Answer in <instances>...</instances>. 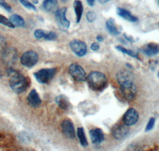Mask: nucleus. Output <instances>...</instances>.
I'll list each match as a JSON object with an SVG mask.
<instances>
[{"instance_id":"obj_1","label":"nucleus","mask_w":159,"mask_h":151,"mask_svg":"<svg viewBox=\"0 0 159 151\" xmlns=\"http://www.w3.org/2000/svg\"><path fill=\"white\" fill-rule=\"evenodd\" d=\"M8 74L10 75V86L11 89L16 93L20 94L25 92L30 85V81L28 78L24 76L22 74L13 70L10 68L8 71Z\"/></svg>"},{"instance_id":"obj_2","label":"nucleus","mask_w":159,"mask_h":151,"mask_svg":"<svg viewBox=\"0 0 159 151\" xmlns=\"http://www.w3.org/2000/svg\"><path fill=\"white\" fill-rule=\"evenodd\" d=\"M89 87L92 90L101 92L107 85V76L103 72L95 71L89 74L86 78Z\"/></svg>"},{"instance_id":"obj_3","label":"nucleus","mask_w":159,"mask_h":151,"mask_svg":"<svg viewBox=\"0 0 159 151\" xmlns=\"http://www.w3.org/2000/svg\"><path fill=\"white\" fill-rule=\"evenodd\" d=\"M56 71L57 69L54 68H43V69H41L38 72H34V76L38 83L45 85V84H49V81L53 78L54 75L56 74Z\"/></svg>"},{"instance_id":"obj_4","label":"nucleus","mask_w":159,"mask_h":151,"mask_svg":"<svg viewBox=\"0 0 159 151\" xmlns=\"http://www.w3.org/2000/svg\"><path fill=\"white\" fill-rule=\"evenodd\" d=\"M66 12H67L66 7L59 8L55 11V17L57 25H59L60 29L64 31L68 30L70 26V22L66 18Z\"/></svg>"},{"instance_id":"obj_5","label":"nucleus","mask_w":159,"mask_h":151,"mask_svg":"<svg viewBox=\"0 0 159 151\" xmlns=\"http://www.w3.org/2000/svg\"><path fill=\"white\" fill-rule=\"evenodd\" d=\"M117 82L121 88L134 85V76L128 70H120L116 74Z\"/></svg>"},{"instance_id":"obj_6","label":"nucleus","mask_w":159,"mask_h":151,"mask_svg":"<svg viewBox=\"0 0 159 151\" xmlns=\"http://www.w3.org/2000/svg\"><path fill=\"white\" fill-rule=\"evenodd\" d=\"M38 59H39L38 54L35 51H26L21 57V63L23 66L30 68L38 63Z\"/></svg>"},{"instance_id":"obj_7","label":"nucleus","mask_w":159,"mask_h":151,"mask_svg":"<svg viewBox=\"0 0 159 151\" xmlns=\"http://www.w3.org/2000/svg\"><path fill=\"white\" fill-rule=\"evenodd\" d=\"M69 71L72 77L75 80L78 81V82H83V81L86 80V78H87L86 72H85L84 69L78 64H72L69 66Z\"/></svg>"},{"instance_id":"obj_8","label":"nucleus","mask_w":159,"mask_h":151,"mask_svg":"<svg viewBox=\"0 0 159 151\" xmlns=\"http://www.w3.org/2000/svg\"><path fill=\"white\" fill-rule=\"evenodd\" d=\"M71 49L78 57H84L88 52L87 45L84 42L78 39L72 40L69 44Z\"/></svg>"},{"instance_id":"obj_9","label":"nucleus","mask_w":159,"mask_h":151,"mask_svg":"<svg viewBox=\"0 0 159 151\" xmlns=\"http://www.w3.org/2000/svg\"><path fill=\"white\" fill-rule=\"evenodd\" d=\"M18 58V51L15 48H6L2 52V60L6 65L15 64Z\"/></svg>"},{"instance_id":"obj_10","label":"nucleus","mask_w":159,"mask_h":151,"mask_svg":"<svg viewBox=\"0 0 159 151\" xmlns=\"http://www.w3.org/2000/svg\"><path fill=\"white\" fill-rule=\"evenodd\" d=\"M139 119V115L137 111L134 108H129L123 115V121L125 125L130 126L136 124Z\"/></svg>"},{"instance_id":"obj_11","label":"nucleus","mask_w":159,"mask_h":151,"mask_svg":"<svg viewBox=\"0 0 159 151\" xmlns=\"http://www.w3.org/2000/svg\"><path fill=\"white\" fill-rule=\"evenodd\" d=\"M61 130L63 135L66 138L70 139H75L76 137V131H75L74 125L72 121L69 119H65L61 123Z\"/></svg>"},{"instance_id":"obj_12","label":"nucleus","mask_w":159,"mask_h":151,"mask_svg":"<svg viewBox=\"0 0 159 151\" xmlns=\"http://www.w3.org/2000/svg\"><path fill=\"white\" fill-rule=\"evenodd\" d=\"M130 130L127 125H118L112 130V135L116 140H122L128 135Z\"/></svg>"},{"instance_id":"obj_13","label":"nucleus","mask_w":159,"mask_h":151,"mask_svg":"<svg viewBox=\"0 0 159 151\" xmlns=\"http://www.w3.org/2000/svg\"><path fill=\"white\" fill-rule=\"evenodd\" d=\"M89 135H90L92 143L96 144V145L101 143L104 141V134H103V130L99 128H95V129L91 130L89 131Z\"/></svg>"},{"instance_id":"obj_14","label":"nucleus","mask_w":159,"mask_h":151,"mask_svg":"<svg viewBox=\"0 0 159 151\" xmlns=\"http://www.w3.org/2000/svg\"><path fill=\"white\" fill-rule=\"evenodd\" d=\"M27 101L28 103L33 108H38L42 104V99L35 89L30 91L27 96Z\"/></svg>"},{"instance_id":"obj_15","label":"nucleus","mask_w":159,"mask_h":151,"mask_svg":"<svg viewBox=\"0 0 159 151\" xmlns=\"http://www.w3.org/2000/svg\"><path fill=\"white\" fill-rule=\"evenodd\" d=\"M121 92L123 95L127 100L130 101L134 99L137 94V88L134 85H132L128 87H123L121 88Z\"/></svg>"},{"instance_id":"obj_16","label":"nucleus","mask_w":159,"mask_h":151,"mask_svg":"<svg viewBox=\"0 0 159 151\" xmlns=\"http://www.w3.org/2000/svg\"><path fill=\"white\" fill-rule=\"evenodd\" d=\"M116 11H117L118 15L123 18V19L127 20V21L131 22H136L138 21L137 17L132 15L131 13L127 11V10H125L121 7H118Z\"/></svg>"},{"instance_id":"obj_17","label":"nucleus","mask_w":159,"mask_h":151,"mask_svg":"<svg viewBox=\"0 0 159 151\" xmlns=\"http://www.w3.org/2000/svg\"><path fill=\"white\" fill-rule=\"evenodd\" d=\"M143 52L147 56H155V55L159 53V45L153 43L148 44V45H147L143 48Z\"/></svg>"},{"instance_id":"obj_18","label":"nucleus","mask_w":159,"mask_h":151,"mask_svg":"<svg viewBox=\"0 0 159 151\" xmlns=\"http://www.w3.org/2000/svg\"><path fill=\"white\" fill-rule=\"evenodd\" d=\"M73 8L76 13V22H80L82 18V15L84 13V7L82 2L80 0H75L73 2Z\"/></svg>"},{"instance_id":"obj_19","label":"nucleus","mask_w":159,"mask_h":151,"mask_svg":"<svg viewBox=\"0 0 159 151\" xmlns=\"http://www.w3.org/2000/svg\"><path fill=\"white\" fill-rule=\"evenodd\" d=\"M55 101H56L57 104L58 105V107L61 109L65 110V111L69 109V101L67 98L65 97V95H58L55 99Z\"/></svg>"},{"instance_id":"obj_20","label":"nucleus","mask_w":159,"mask_h":151,"mask_svg":"<svg viewBox=\"0 0 159 151\" xmlns=\"http://www.w3.org/2000/svg\"><path fill=\"white\" fill-rule=\"evenodd\" d=\"M10 21L13 24L14 26L17 27H25V20L23 19L22 17H21L18 15H13L10 18Z\"/></svg>"},{"instance_id":"obj_21","label":"nucleus","mask_w":159,"mask_h":151,"mask_svg":"<svg viewBox=\"0 0 159 151\" xmlns=\"http://www.w3.org/2000/svg\"><path fill=\"white\" fill-rule=\"evenodd\" d=\"M42 6L46 11L52 12L57 7V0H43Z\"/></svg>"},{"instance_id":"obj_22","label":"nucleus","mask_w":159,"mask_h":151,"mask_svg":"<svg viewBox=\"0 0 159 151\" xmlns=\"http://www.w3.org/2000/svg\"><path fill=\"white\" fill-rule=\"evenodd\" d=\"M106 27H107V29L109 31V33L111 34L112 35H116H116H119L120 34L119 30H118L117 26H116L114 19L110 18V19L107 20V22H106Z\"/></svg>"},{"instance_id":"obj_23","label":"nucleus","mask_w":159,"mask_h":151,"mask_svg":"<svg viewBox=\"0 0 159 151\" xmlns=\"http://www.w3.org/2000/svg\"><path fill=\"white\" fill-rule=\"evenodd\" d=\"M77 136L79 138V140L80 144H81L83 146H87L89 145V142L87 141V138L85 136L84 130V128L79 127L77 129Z\"/></svg>"},{"instance_id":"obj_24","label":"nucleus","mask_w":159,"mask_h":151,"mask_svg":"<svg viewBox=\"0 0 159 151\" xmlns=\"http://www.w3.org/2000/svg\"><path fill=\"white\" fill-rule=\"evenodd\" d=\"M116 49H118V50H119V52L127 54V55H128V56L132 57L137 58V59H139V54H138L137 53L134 52V51H132V50H130V49H126V48H124V47L121 46V45H118V46H116Z\"/></svg>"},{"instance_id":"obj_25","label":"nucleus","mask_w":159,"mask_h":151,"mask_svg":"<svg viewBox=\"0 0 159 151\" xmlns=\"http://www.w3.org/2000/svg\"><path fill=\"white\" fill-rule=\"evenodd\" d=\"M21 4H22L23 7H25V8H27V9L30 10H33V11H37L36 7H35V6L29 1V0H19Z\"/></svg>"},{"instance_id":"obj_26","label":"nucleus","mask_w":159,"mask_h":151,"mask_svg":"<svg viewBox=\"0 0 159 151\" xmlns=\"http://www.w3.org/2000/svg\"><path fill=\"white\" fill-rule=\"evenodd\" d=\"M0 24L6 25V26L7 27H10V28H14L15 27L11 22L10 19H8V18H7L5 16H3L2 15H0Z\"/></svg>"},{"instance_id":"obj_27","label":"nucleus","mask_w":159,"mask_h":151,"mask_svg":"<svg viewBox=\"0 0 159 151\" xmlns=\"http://www.w3.org/2000/svg\"><path fill=\"white\" fill-rule=\"evenodd\" d=\"M34 37L36 39H42V38H44L45 39V35H46V32H45V30H41V29H38V30H36L34 31Z\"/></svg>"},{"instance_id":"obj_28","label":"nucleus","mask_w":159,"mask_h":151,"mask_svg":"<svg viewBox=\"0 0 159 151\" xmlns=\"http://www.w3.org/2000/svg\"><path fill=\"white\" fill-rule=\"evenodd\" d=\"M154 124H155V119L154 118H150L147 126H146V131H150V130H151L154 128Z\"/></svg>"},{"instance_id":"obj_29","label":"nucleus","mask_w":159,"mask_h":151,"mask_svg":"<svg viewBox=\"0 0 159 151\" xmlns=\"http://www.w3.org/2000/svg\"><path fill=\"white\" fill-rule=\"evenodd\" d=\"M86 18H87L89 22H94L95 20L96 19V13L93 12V11H89V12H88L87 15H86Z\"/></svg>"},{"instance_id":"obj_30","label":"nucleus","mask_w":159,"mask_h":151,"mask_svg":"<svg viewBox=\"0 0 159 151\" xmlns=\"http://www.w3.org/2000/svg\"><path fill=\"white\" fill-rule=\"evenodd\" d=\"M57 38V34L53 32L46 33V35L45 37V39L47 41H53Z\"/></svg>"},{"instance_id":"obj_31","label":"nucleus","mask_w":159,"mask_h":151,"mask_svg":"<svg viewBox=\"0 0 159 151\" xmlns=\"http://www.w3.org/2000/svg\"><path fill=\"white\" fill-rule=\"evenodd\" d=\"M0 7H2V8L6 10V11H7L8 12H11V6L7 3V2L4 1V0H0Z\"/></svg>"},{"instance_id":"obj_32","label":"nucleus","mask_w":159,"mask_h":151,"mask_svg":"<svg viewBox=\"0 0 159 151\" xmlns=\"http://www.w3.org/2000/svg\"><path fill=\"white\" fill-rule=\"evenodd\" d=\"M6 45H7V42L5 38L0 36V52H2L6 49Z\"/></svg>"},{"instance_id":"obj_33","label":"nucleus","mask_w":159,"mask_h":151,"mask_svg":"<svg viewBox=\"0 0 159 151\" xmlns=\"http://www.w3.org/2000/svg\"><path fill=\"white\" fill-rule=\"evenodd\" d=\"M91 49L93 51H98L99 49V44L96 43V42H95V43L92 44V45H91Z\"/></svg>"},{"instance_id":"obj_34","label":"nucleus","mask_w":159,"mask_h":151,"mask_svg":"<svg viewBox=\"0 0 159 151\" xmlns=\"http://www.w3.org/2000/svg\"><path fill=\"white\" fill-rule=\"evenodd\" d=\"M87 2L90 7H93L96 3V0H87Z\"/></svg>"},{"instance_id":"obj_35","label":"nucleus","mask_w":159,"mask_h":151,"mask_svg":"<svg viewBox=\"0 0 159 151\" xmlns=\"http://www.w3.org/2000/svg\"><path fill=\"white\" fill-rule=\"evenodd\" d=\"M111 0H98V2H99V3L101 4H104V3H107V2H110Z\"/></svg>"},{"instance_id":"obj_36","label":"nucleus","mask_w":159,"mask_h":151,"mask_svg":"<svg viewBox=\"0 0 159 151\" xmlns=\"http://www.w3.org/2000/svg\"><path fill=\"white\" fill-rule=\"evenodd\" d=\"M96 39H97L98 42H102L103 41V38L102 36H99V35H98L97 38H96Z\"/></svg>"},{"instance_id":"obj_37","label":"nucleus","mask_w":159,"mask_h":151,"mask_svg":"<svg viewBox=\"0 0 159 151\" xmlns=\"http://www.w3.org/2000/svg\"><path fill=\"white\" fill-rule=\"evenodd\" d=\"M62 1H64V2H65V1H66V0H62Z\"/></svg>"},{"instance_id":"obj_38","label":"nucleus","mask_w":159,"mask_h":151,"mask_svg":"<svg viewBox=\"0 0 159 151\" xmlns=\"http://www.w3.org/2000/svg\"><path fill=\"white\" fill-rule=\"evenodd\" d=\"M157 76H158V77H159V72H158V74H157Z\"/></svg>"},{"instance_id":"obj_39","label":"nucleus","mask_w":159,"mask_h":151,"mask_svg":"<svg viewBox=\"0 0 159 151\" xmlns=\"http://www.w3.org/2000/svg\"><path fill=\"white\" fill-rule=\"evenodd\" d=\"M0 76H1V75H0Z\"/></svg>"}]
</instances>
